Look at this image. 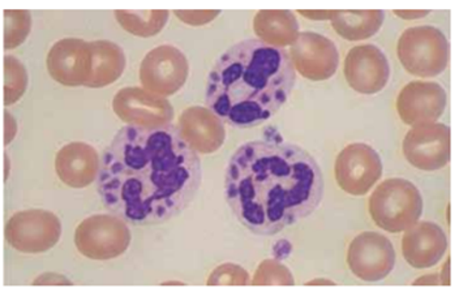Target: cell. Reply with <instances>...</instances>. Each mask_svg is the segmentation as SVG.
Instances as JSON below:
<instances>
[{
    "instance_id": "1",
    "label": "cell",
    "mask_w": 459,
    "mask_h": 288,
    "mask_svg": "<svg viewBox=\"0 0 459 288\" xmlns=\"http://www.w3.org/2000/svg\"><path fill=\"white\" fill-rule=\"evenodd\" d=\"M201 183L199 153L178 127L127 124L103 152L97 191L106 209L123 221L153 226L182 214Z\"/></svg>"
},
{
    "instance_id": "2",
    "label": "cell",
    "mask_w": 459,
    "mask_h": 288,
    "mask_svg": "<svg viewBox=\"0 0 459 288\" xmlns=\"http://www.w3.org/2000/svg\"><path fill=\"white\" fill-rule=\"evenodd\" d=\"M223 186L232 214L258 236L277 235L306 220L324 197L314 155L280 140L242 144L229 160Z\"/></svg>"
},
{
    "instance_id": "3",
    "label": "cell",
    "mask_w": 459,
    "mask_h": 288,
    "mask_svg": "<svg viewBox=\"0 0 459 288\" xmlns=\"http://www.w3.org/2000/svg\"><path fill=\"white\" fill-rule=\"evenodd\" d=\"M295 83L297 71L286 50L244 39L218 57L209 72L206 108L230 127L255 128L285 106Z\"/></svg>"
},
{
    "instance_id": "4",
    "label": "cell",
    "mask_w": 459,
    "mask_h": 288,
    "mask_svg": "<svg viewBox=\"0 0 459 288\" xmlns=\"http://www.w3.org/2000/svg\"><path fill=\"white\" fill-rule=\"evenodd\" d=\"M372 221L386 232H404L423 213V197L410 180L392 178L383 181L369 197Z\"/></svg>"
},
{
    "instance_id": "5",
    "label": "cell",
    "mask_w": 459,
    "mask_h": 288,
    "mask_svg": "<svg viewBox=\"0 0 459 288\" xmlns=\"http://www.w3.org/2000/svg\"><path fill=\"white\" fill-rule=\"evenodd\" d=\"M449 51L446 37L432 25L407 29L397 46L401 65L410 74L421 79L443 74L449 63Z\"/></svg>"
},
{
    "instance_id": "6",
    "label": "cell",
    "mask_w": 459,
    "mask_h": 288,
    "mask_svg": "<svg viewBox=\"0 0 459 288\" xmlns=\"http://www.w3.org/2000/svg\"><path fill=\"white\" fill-rule=\"evenodd\" d=\"M127 222L113 214H96L77 226L74 244L85 257L108 261L119 257L131 244Z\"/></svg>"
},
{
    "instance_id": "7",
    "label": "cell",
    "mask_w": 459,
    "mask_h": 288,
    "mask_svg": "<svg viewBox=\"0 0 459 288\" xmlns=\"http://www.w3.org/2000/svg\"><path fill=\"white\" fill-rule=\"evenodd\" d=\"M62 223L54 213L33 209L19 212L5 226L7 243L22 253H43L56 246Z\"/></svg>"
},
{
    "instance_id": "8",
    "label": "cell",
    "mask_w": 459,
    "mask_h": 288,
    "mask_svg": "<svg viewBox=\"0 0 459 288\" xmlns=\"http://www.w3.org/2000/svg\"><path fill=\"white\" fill-rule=\"evenodd\" d=\"M189 74L188 59L179 48L160 45L146 54L140 67L143 89L160 97L174 96L185 86Z\"/></svg>"
},
{
    "instance_id": "9",
    "label": "cell",
    "mask_w": 459,
    "mask_h": 288,
    "mask_svg": "<svg viewBox=\"0 0 459 288\" xmlns=\"http://www.w3.org/2000/svg\"><path fill=\"white\" fill-rule=\"evenodd\" d=\"M404 158L421 171H437L449 163L452 153L450 128L443 123L412 127L402 144Z\"/></svg>"
},
{
    "instance_id": "10",
    "label": "cell",
    "mask_w": 459,
    "mask_h": 288,
    "mask_svg": "<svg viewBox=\"0 0 459 288\" xmlns=\"http://www.w3.org/2000/svg\"><path fill=\"white\" fill-rule=\"evenodd\" d=\"M383 177V161L378 153L357 143L346 146L335 161V179L342 191L351 196L367 195Z\"/></svg>"
},
{
    "instance_id": "11",
    "label": "cell",
    "mask_w": 459,
    "mask_h": 288,
    "mask_svg": "<svg viewBox=\"0 0 459 288\" xmlns=\"http://www.w3.org/2000/svg\"><path fill=\"white\" fill-rule=\"evenodd\" d=\"M347 265L352 275L361 281H383L394 269V247L383 233H359L352 239L347 250Z\"/></svg>"
},
{
    "instance_id": "12",
    "label": "cell",
    "mask_w": 459,
    "mask_h": 288,
    "mask_svg": "<svg viewBox=\"0 0 459 288\" xmlns=\"http://www.w3.org/2000/svg\"><path fill=\"white\" fill-rule=\"evenodd\" d=\"M295 71L311 82H325L334 76L340 65V53L335 43L323 34L303 31L291 46Z\"/></svg>"
},
{
    "instance_id": "13",
    "label": "cell",
    "mask_w": 459,
    "mask_h": 288,
    "mask_svg": "<svg viewBox=\"0 0 459 288\" xmlns=\"http://www.w3.org/2000/svg\"><path fill=\"white\" fill-rule=\"evenodd\" d=\"M343 72L350 88L364 96L380 93L390 80L389 60L375 45L352 48L344 59Z\"/></svg>"
},
{
    "instance_id": "14",
    "label": "cell",
    "mask_w": 459,
    "mask_h": 288,
    "mask_svg": "<svg viewBox=\"0 0 459 288\" xmlns=\"http://www.w3.org/2000/svg\"><path fill=\"white\" fill-rule=\"evenodd\" d=\"M113 110L129 126H168L174 119V109L165 97L157 96L143 88H123L113 100Z\"/></svg>"
},
{
    "instance_id": "15",
    "label": "cell",
    "mask_w": 459,
    "mask_h": 288,
    "mask_svg": "<svg viewBox=\"0 0 459 288\" xmlns=\"http://www.w3.org/2000/svg\"><path fill=\"white\" fill-rule=\"evenodd\" d=\"M48 69L56 82L65 86H88L93 71L91 42L60 39L48 56Z\"/></svg>"
},
{
    "instance_id": "16",
    "label": "cell",
    "mask_w": 459,
    "mask_h": 288,
    "mask_svg": "<svg viewBox=\"0 0 459 288\" xmlns=\"http://www.w3.org/2000/svg\"><path fill=\"white\" fill-rule=\"evenodd\" d=\"M446 102V92L440 83L412 82L400 92L397 111L407 126L436 123L443 117Z\"/></svg>"
},
{
    "instance_id": "17",
    "label": "cell",
    "mask_w": 459,
    "mask_h": 288,
    "mask_svg": "<svg viewBox=\"0 0 459 288\" xmlns=\"http://www.w3.org/2000/svg\"><path fill=\"white\" fill-rule=\"evenodd\" d=\"M446 249V233L433 222H416L402 238L404 260L415 269L435 266L443 260Z\"/></svg>"
},
{
    "instance_id": "18",
    "label": "cell",
    "mask_w": 459,
    "mask_h": 288,
    "mask_svg": "<svg viewBox=\"0 0 459 288\" xmlns=\"http://www.w3.org/2000/svg\"><path fill=\"white\" fill-rule=\"evenodd\" d=\"M178 129L186 143L200 154L220 151L226 140L225 123L208 108L186 109L180 115Z\"/></svg>"
},
{
    "instance_id": "19",
    "label": "cell",
    "mask_w": 459,
    "mask_h": 288,
    "mask_svg": "<svg viewBox=\"0 0 459 288\" xmlns=\"http://www.w3.org/2000/svg\"><path fill=\"white\" fill-rule=\"evenodd\" d=\"M100 167L99 153L89 144L71 143L56 154L57 177L71 188L91 186L99 178Z\"/></svg>"
},
{
    "instance_id": "20",
    "label": "cell",
    "mask_w": 459,
    "mask_h": 288,
    "mask_svg": "<svg viewBox=\"0 0 459 288\" xmlns=\"http://www.w3.org/2000/svg\"><path fill=\"white\" fill-rule=\"evenodd\" d=\"M258 41L283 48L294 45L299 37L297 16L290 11H260L254 20Z\"/></svg>"
},
{
    "instance_id": "21",
    "label": "cell",
    "mask_w": 459,
    "mask_h": 288,
    "mask_svg": "<svg viewBox=\"0 0 459 288\" xmlns=\"http://www.w3.org/2000/svg\"><path fill=\"white\" fill-rule=\"evenodd\" d=\"M383 11H334L330 22L335 33L347 41H363L375 36L383 27Z\"/></svg>"
},
{
    "instance_id": "22",
    "label": "cell",
    "mask_w": 459,
    "mask_h": 288,
    "mask_svg": "<svg viewBox=\"0 0 459 288\" xmlns=\"http://www.w3.org/2000/svg\"><path fill=\"white\" fill-rule=\"evenodd\" d=\"M93 54V71L88 88H103L111 85L122 76L126 68L125 51L117 43L110 41L91 42Z\"/></svg>"
},
{
    "instance_id": "23",
    "label": "cell",
    "mask_w": 459,
    "mask_h": 288,
    "mask_svg": "<svg viewBox=\"0 0 459 288\" xmlns=\"http://www.w3.org/2000/svg\"><path fill=\"white\" fill-rule=\"evenodd\" d=\"M120 27L137 37H153L168 24L169 11H148V13H128L117 11L114 13Z\"/></svg>"
},
{
    "instance_id": "24",
    "label": "cell",
    "mask_w": 459,
    "mask_h": 288,
    "mask_svg": "<svg viewBox=\"0 0 459 288\" xmlns=\"http://www.w3.org/2000/svg\"><path fill=\"white\" fill-rule=\"evenodd\" d=\"M5 85L4 103L5 106L13 105L16 100L24 94L28 85V74L22 63L14 57H4Z\"/></svg>"
},
{
    "instance_id": "25",
    "label": "cell",
    "mask_w": 459,
    "mask_h": 288,
    "mask_svg": "<svg viewBox=\"0 0 459 288\" xmlns=\"http://www.w3.org/2000/svg\"><path fill=\"white\" fill-rule=\"evenodd\" d=\"M4 17V48L10 50L27 39L31 28V17L27 11H5Z\"/></svg>"
},
{
    "instance_id": "26",
    "label": "cell",
    "mask_w": 459,
    "mask_h": 288,
    "mask_svg": "<svg viewBox=\"0 0 459 288\" xmlns=\"http://www.w3.org/2000/svg\"><path fill=\"white\" fill-rule=\"evenodd\" d=\"M252 284H294V276L285 265L277 260L264 261L255 273Z\"/></svg>"
},
{
    "instance_id": "27",
    "label": "cell",
    "mask_w": 459,
    "mask_h": 288,
    "mask_svg": "<svg viewBox=\"0 0 459 288\" xmlns=\"http://www.w3.org/2000/svg\"><path fill=\"white\" fill-rule=\"evenodd\" d=\"M249 275L239 265L225 264L212 273L208 279V284L218 286V284H248Z\"/></svg>"
},
{
    "instance_id": "28",
    "label": "cell",
    "mask_w": 459,
    "mask_h": 288,
    "mask_svg": "<svg viewBox=\"0 0 459 288\" xmlns=\"http://www.w3.org/2000/svg\"><path fill=\"white\" fill-rule=\"evenodd\" d=\"M220 11H177L175 16L179 17L185 24L200 27L209 24L220 16Z\"/></svg>"
},
{
    "instance_id": "29",
    "label": "cell",
    "mask_w": 459,
    "mask_h": 288,
    "mask_svg": "<svg viewBox=\"0 0 459 288\" xmlns=\"http://www.w3.org/2000/svg\"><path fill=\"white\" fill-rule=\"evenodd\" d=\"M298 13L307 19L315 20V22H325V20L332 19L334 11H299Z\"/></svg>"
},
{
    "instance_id": "30",
    "label": "cell",
    "mask_w": 459,
    "mask_h": 288,
    "mask_svg": "<svg viewBox=\"0 0 459 288\" xmlns=\"http://www.w3.org/2000/svg\"><path fill=\"white\" fill-rule=\"evenodd\" d=\"M393 13L403 20H418L429 16V11H394Z\"/></svg>"
},
{
    "instance_id": "31",
    "label": "cell",
    "mask_w": 459,
    "mask_h": 288,
    "mask_svg": "<svg viewBox=\"0 0 459 288\" xmlns=\"http://www.w3.org/2000/svg\"><path fill=\"white\" fill-rule=\"evenodd\" d=\"M440 284V276L437 275H426L421 276V278L416 279L414 284Z\"/></svg>"
},
{
    "instance_id": "32",
    "label": "cell",
    "mask_w": 459,
    "mask_h": 288,
    "mask_svg": "<svg viewBox=\"0 0 459 288\" xmlns=\"http://www.w3.org/2000/svg\"><path fill=\"white\" fill-rule=\"evenodd\" d=\"M449 269H450V262L446 261V262H445V265L443 267V275L444 276H440V281H443V282H441V284H443L444 286H447V284H450Z\"/></svg>"
}]
</instances>
